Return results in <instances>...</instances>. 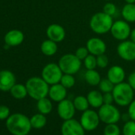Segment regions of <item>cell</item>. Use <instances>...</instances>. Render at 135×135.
I'll use <instances>...</instances> for the list:
<instances>
[{
	"mask_svg": "<svg viewBox=\"0 0 135 135\" xmlns=\"http://www.w3.org/2000/svg\"><path fill=\"white\" fill-rule=\"evenodd\" d=\"M6 125L9 132L13 135H28L32 128L30 118L20 113L10 115Z\"/></svg>",
	"mask_w": 135,
	"mask_h": 135,
	"instance_id": "cell-1",
	"label": "cell"
},
{
	"mask_svg": "<svg viewBox=\"0 0 135 135\" xmlns=\"http://www.w3.org/2000/svg\"><path fill=\"white\" fill-rule=\"evenodd\" d=\"M28 95L35 100H39L47 97L49 95V84H47L42 77L33 76L30 78L26 84Z\"/></svg>",
	"mask_w": 135,
	"mask_h": 135,
	"instance_id": "cell-2",
	"label": "cell"
},
{
	"mask_svg": "<svg viewBox=\"0 0 135 135\" xmlns=\"http://www.w3.org/2000/svg\"><path fill=\"white\" fill-rule=\"evenodd\" d=\"M113 23V17L102 11L97 12L91 16L89 26L91 30L96 34H106L110 31Z\"/></svg>",
	"mask_w": 135,
	"mask_h": 135,
	"instance_id": "cell-3",
	"label": "cell"
},
{
	"mask_svg": "<svg viewBox=\"0 0 135 135\" xmlns=\"http://www.w3.org/2000/svg\"><path fill=\"white\" fill-rule=\"evenodd\" d=\"M133 91L134 90L128 83L122 82L114 85L112 94L115 103L121 107L129 106L133 100Z\"/></svg>",
	"mask_w": 135,
	"mask_h": 135,
	"instance_id": "cell-4",
	"label": "cell"
},
{
	"mask_svg": "<svg viewBox=\"0 0 135 135\" xmlns=\"http://www.w3.org/2000/svg\"><path fill=\"white\" fill-rule=\"evenodd\" d=\"M58 64L63 73L75 75L81 69L82 60H80L75 54L67 53L60 58Z\"/></svg>",
	"mask_w": 135,
	"mask_h": 135,
	"instance_id": "cell-5",
	"label": "cell"
},
{
	"mask_svg": "<svg viewBox=\"0 0 135 135\" xmlns=\"http://www.w3.org/2000/svg\"><path fill=\"white\" fill-rule=\"evenodd\" d=\"M63 74L59 64L56 63L47 64L41 71V77L49 85L60 83Z\"/></svg>",
	"mask_w": 135,
	"mask_h": 135,
	"instance_id": "cell-6",
	"label": "cell"
},
{
	"mask_svg": "<svg viewBox=\"0 0 135 135\" xmlns=\"http://www.w3.org/2000/svg\"><path fill=\"white\" fill-rule=\"evenodd\" d=\"M100 121L105 124L117 123L121 119L119 110L113 104H103L98 110Z\"/></svg>",
	"mask_w": 135,
	"mask_h": 135,
	"instance_id": "cell-7",
	"label": "cell"
},
{
	"mask_svg": "<svg viewBox=\"0 0 135 135\" xmlns=\"http://www.w3.org/2000/svg\"><path fill=\"white\" fill-rule=\"evenodd\" d=\"M100 122L98 112L91 109H88L84 111L80 120V122L86 131H92L95 129L99 126Z\"/></svg>",
	"mask_w": 135,
	"mask_h": 135,
	"instance_id": "cell-8",
	"label": "cell"
},
{
	"mask_svg": "<svg viewBox=\"0 0 135 135\" xmlns=\"http://www.w3.org/2000/svg\"><path fill=\"white\" fill-rule=\"evenodd\" d=\"M110 32L114 39L122 41L128 39L130 35L131 29L129 22L126 21L118 20L114 22Z\"/></svg>",
	"mask_w": 135,
	"mask_h": 135,
	"instance_id": "cell-9",
	"label": "cell"
},
{
	"mask_svg": "<svg viewBox=\"0 0 135 135\" xmlns=\"http://www.w3.org/2000/svg\"><path fill=\"white\" fill-rule=\"evenodd\" d=\"M85 131L81 123L74 118L64 121L60 127L61 135H85Z\"/></svg>",
	"mask_w": 135,
	"mask_h": 135,
	"instance_id": "cell-10",
	"label": "cell"
},
{
	"mask_svg": "<svg viewBox=\"0 0 135 135\" xmlns=\"http://www.w3.org/2000/svg\"><path fill=\"white\" fill-rule=\"evenodd\" d=\"M117 52L120 58L126 61L135 60V43L131 40L121 41L117 47Z\"/></svg>",
	"mask_w": 135,
	"mask_h": 135,
	"instance_id": "cell-11",
	"label": "cell"
},
{
	"mask_svg": "<svg viewBox=\"0 0 135 135\" xmlns=\"http://www.w3.org/2000/svg\"><path fill=\"white\" fill-rule=\"evenodd\" d=\"M76 107L73 101L64 99V100L58 103L57 113L59 117L64 121L73 118L76 113Z\"/></svg>",
	"mask_w": 135,
	"mask_h": 135,
	"instance_id": "cell-12",
	"label": "cell"
},
{
	"mask_svg": "<svg viewBox=\"0 0 135 135\" xmlns=\"http://www.w3.org/2000/svg\"><path fill=\"white\" fill-rule=\"evenodd\" d=\"M86 47L90 54L95 55L96 56L104 54L107 51L106 43L99 37H91L88 39L86 43Z\"/></svg>",
	"mask_w": 135,
	"mask_h": 135,
	"instance_id": "cell-13",
	"label": "cell"
},
{
	"mask_svg": "<svg viewBox=\"0 0 135 135\" xmlns=\"http://www.w3.org/2000/svg\"><path fill=\"white\" fill-rule=\"evenodd\" d=\"M46 35L48 39H50L56 43H59L64 40L66 32L62 26L54 23L48 26L46 30Z\"/></svg>",
	"mask_w": 135,
	"mask_h": 135,
	"instance_id": "cell-14",
	"label": "cell"
},
{
	"mask_svg": "<svg viewBox=\"0 0 135 135\" xmlns=\"http://www.w3.org/2000/svg\"><path fill=\"white\" fill-rule=\"evenodd\" d=\"M16 84L15 74L10 70L0 71V91H8Z\"/></svg>",
	"mask_w": 135,
	"mask_h": 135,
	"instance_id": "cell-15",
	"label": "cell"
},
{
	"mask_svg": "<svg viewBox=\"0 0 135 135\" xmlns=\"http://www.w3.org/2000/svg\"><path fill=\"white\" fill-rule=\"evenodd\" d=\"M25 36L22 31L19 30H12L8 31L5 37L4 41L10 47H15L20 45L24 41Z\"/></svg>",
	"mask_w": 135,
	"mask_h": 135,
	"instance_id": "cell-16",
	"label": "cell"
},
{
	"mask_svg": "<svg viewBox=\"0 0 135 135\" xmlns=\"http://www.w3.org/2000/svg\"><path fill=\"white\" fill-rule=\"evenodd\" d=\"M48 95L52 101L59 103L66 99L67 88H65L60 83L52 84L49 87Z\"/></svg>",
	"mask_w": 135,
	"mask_h": 135,
	"instance_id": "cell-17",
	"label": "cell"
},
{
	"mask_svg": "<svg viewBox=\"0 0 135 135\" xmlns=\"http://www.w3.org/2000/svg\"><path fill=\"white\" fill-rule=\"evenodd\" d=\"M107 77L114 84H120L122 82H124L125 77H126V73L123 68L118 65H114L111 66L109 70L107 71Z\"/></svg>",
	"mask_w": 135,
	"mask_h": 135,
	"instance_id": "cell-18",
	"label": "cell"
},
{
	"mask_svg": "<svg viewBox=\"0 0 135 135\" xmlns=\"http://www.w3.org/2000/svg\"><path fill=\"white\" fill-rule=\"evenodd\" d=\"M90 106L93 108H99L103 104V95L101 91L92 90L87 95Z\"/></svg>",
	"mask_w": 135,
	"mask_h": 135,
	"instance_id": "cell-19",
	"label": "cell"
},
{
	"mask_svg": "<svg viewBox=\"0 0 135 135\" xmlns=\"http://www.w3.org/2000/svg\"><path fill=\"white\" fill-rule=\"evenodd\" d=\"M57 50H58L57 43L50 39L45 40L41 45V52L47 56H52L55 55Z\"/></svg>",
	"mask_w": 135,
	"mask_h": 135,
	"instance_id": "cell-20",
	"label": "cell"
},
{
	"mask_svg": "<svg viewBox=\"0 0 135 135\" xmlns=\"http://www.w3.org/2000/svg\"><path fill=\"white\" fill-rule=\"evenodd\" d=\"M122 16L127 22H135V3H126L122 7Z\"/></svg>",
	"mask_w": 135,
	"mask_h": 135,
	"instance_id": "cell-21",
	"label": "cell"
},
{
	"mask_svg": "<svg viewBox=\"0 0 135 135\" xmlns=\"http://www.w3.org/2000/svg\"><path fill=\"white\" fill-rule=\"evenodd\" d=\"M84 80L91 86H97L101 81L100 74L95 69L87 70L84 73Z\"/></svg>",
	"mask_w": 135,
	"mask_h": 135,
	"instance_id": "cell-22",
	"label": "cell"
},
{
	"mask_svg": "<svg viewBox=\"0 0 135 135\" xmlns=\"http://www.w3.org/2000/svg\"><path fill=\"white\" fill-rule=\"evenodd\" d=\"M10 91L11 95L17 99H22L26 98V95H28L26 86L22 84H15Z\"/></svg>",
	"mask_w": 135,
	"mask_h": 135,
	"instance_id": "cell-23",
	"label": "cell"
},
{
	"mask_svg": "<svg viewBox=\"0 0 135 135\" xmlns=\"http://www.w3.org/2000/svg\"><path fill=\"white\" fill-rule=\"evenodd\" d=\"M37 107L40 113L46 115V114H49L52 111V101L50 99L45 97V98H42V99L37 100Z\"/></svg>",
	"mask_w": 135,
	"mask_h": 135,
	"instance_id": "cell-24",
	"label": "cell"
},
{
	"mask_svg": "<svg viewBox=\"0 0 135 135\" xmlns=\"http://www.w3.org/2000/svg\"><path fill=\"white\" fill-rule=\"evenodd\" d=\"M47 122V118L45 114L39 113L33 115L30 118V123L32 126V128L34 129H41L43 128Z\"/></svg>",
	"mask_w": 135,
	"mask_h": 135,
	"instance_id": "cell-25",
	"label": "cell"
},
{
	"mask_svg": "<svg viewBox=\"0 0 135 135\" xmlns=\"http://www.w3.org/2000/svg\"><path fill=\"white\" fill-rule=\"evenodd\" d=\"M73 103L76 107V110H77L79 111H82V112L88 110L90 106L87 96L85 97L84 95L76 96L73 100Z\"/></svg>",
	"mask_w": 135,
	"mask_h": 135,
	"instance_id": "cell-26",
	"label": "cell"
},
{
	"mask_svg": "<svg viewBox=\"0 0 135 135\" xmlns=\"http://www.w3.org/2000/svg\"><path fill=\"white\" fill-rule=\"evenodd\" d=\"M65 88L69 89V88H72L75 84H76V79L74 77L73 75L71 74H63L60 82Z\"/></svg>",
	"mask_w": 135,
	"mask_h": 135,
	"instance_id": "cell-27",
	"label": "cell"
},
{
	"mask_svg": "<svg viewBox=\"0 0 135 135\" xmlns=\"http://www.w3.org/2000/svg\"><path fill=\"white\" fill-rule=\"evenodd\" d=\"M98 86H99V88L102 93L112 92V91L114 88V84L108 78L102 79Z\"/></svg>",
	"mask_w": 135,
	"mask_h": 135,
	"instance_id": "cell-28",
	"label": "cell"
},
{
	"mask_svg": "<svg viewBox=\"0 0 135 135\" xmlns=\"http://www.w3.org/2000/svg\"><path fill=\"white\" fill-rule=\"evenodd\" d=\"M84 67L86 68L87 70L90 69H95L97 67V60H96V56L90 54L83 60Z\"/></svg>",
	"mask_w": 135,
	"mask_h": 135,
	"instance_id": "cell-29",
	"label": "cell"
},
{
	"mask_svg": "<svg viewBox=\"0 0 135 135\" xmlns=\"http://www.w3.org/2000/svg\"><path fill=\"white\" fill-rule=\"evenodd\" d=\"M121 130L116 123L107 124L103 130V135H120Z\"/></svg>",
	"mask_w": 135,
	"mask_h": 135,
	"instance_id": "cell-30",
	"label": "cell"
},
{
	"mask_svg": "<svg viewBox=\"0 0 135 135\" xmlns=\"http://www.w3.org/2000/svg\"><path fill=\"white\" fill-rule=\"evenodd\" d=\"M123 135H135V121L129 120L125 122L122 127Z\"/></svg>",
	"mask_w": 135,
	"mask_h": 135,
	"instance_id": "cell-31",
	"label": "cell"
},
{
	"mask_svg": "<svg viewBox=\"0 0 135 135\" xmlns=\"http://www.w3.org/2000/svg\"><path fill=\"white\" fill-rule=\"evenodd\" d=\"M96 60H97V67L100 68V69H105V68L108 66L109 59L105 53L97 56Z\"/></svg>",
	"mask_w": 135,
	"mask_h": 135,
	"instance_id": "cell-32",
	"label": "cell"
},
{
	"mask_svg": "<svg viewBox=\"0 0 135 135\" xmlns=\"http://www.w3.org/2000/svg\"><path fill=\"white\" fill-rule=\"evenodd\" d=\"M103 11L105 14H107V15H108L113 17V16L116 14V12H117V7H116V6H115L114 3L108 2V3H107L103 6Z\"/></svg>",
	"mask_w": 135,
	"mask_h": 135,
	"instance_id": "cell-33",
	"label": "cell"
},
{
	"mask_svg": "<svg viewBox=\"0 0 135 135\" xmlns=\"http://www.w3.org/2000/svg\"><path fill=\"white\" fill-rule=\"evenodd\" d=\"M80 60H84L88 55H89V52H88V49H87V47H80L78 48L75 53H74Z\"/></svg>",
	"mask_w": 135,
	"mask_h": 135,
	"instance_id": "cell-34",
	"label": "cell"
},
{
	"mask_svg": "<svg viewBox=\"0 0 135 135\" xmlns=\"http://www.w3.org/2000/svg\"><path fill=\"white\" fill-rule=\"evenodd\" d=\"M10 109L5 105L0 106V120H5L10 117Z\"/></svg>",
	"mask_w": 135,
	"mask_h": 135,
	"instance_id": "cell-35",
	"label": "cell"
},
{
	"mask_svg": "<svg viewBox=\"0 0 135 135\" xmlns=\"http://www.w3.org/2000/svg\"><path fill=\"white\" fill-rule=\"evenodd\" d=\"M128 114L131 120L135 121V99H133L128 106Z\"/></svg>",
	"mask_w": 135,
	"mask_h": 135,
	"instance_id": "cell-36",
	"label": "cell"
},
{
	"mask_svg": "<svg viewBox=\"0 0 135 135\" xmlns=\"http://www.w3.org/2000/svg\"><path fill=\"white\" fill-rule=\"evenodd\" d=\"M103 104H112L114 100V96L112 92L103 93Z\"/></svg>",
	"mask_w": 135,
	"mask_h": 135,
	"instance_id": "cell-37",
	"label": "cell"
},
{
	"mask_svg": "<svg viewBox=\"0 0 135 135\" xmlns=\"http://www.w3.org/2000/svg\"><path fill=\"white\" fill-rule=\"evenodd\" d=\"M128 84L135 91V71L131 73L128 77Z\"/></svg>",
	"mask_w": 135,
	"mask_h": 135,
	"instance_id": "cell-38",
	"label": "cell"
},
{
	"mask_svg": "<svg viewBox=\"0 0 135 135\" xmlns=\"http://www.w3.org/2000/svg\"><path fill=\"white\" fill-rule=\"evenodd\" d=\"M129 38L132 41H133L135 43V29L132 30L130 32V35H129Z\"/></svg>",
	"mask_w": 135,
	"mask_h": 135,
	"instance_id": "cell-39",
	"label": "cell"
},
{
	"mask_svg": "<svg viewBox=\"0 0 135 135\" xmlns=\"http://www.w3.org/2000/svg\"><path fill=\"white\" fill-rule=\"evenodd\" d=\"M126 3H135V0H125Z\"/></svg>",
	"mask_w": 135,
	"mask_h": 135,
	"instance_id": "cell-40",
	"label": "cell"
},
{
	"mask_svg": "<svg viewBox=\"0 0 135 135\" xmlns=\"http://www.w3.org/2000/svg\"><path fill=\"white\" fill-rule=\"evenodd\" d=\"M104 1H110V0H104Z\"/></svg>",
	"mask_w": 135,
	"mask_h": 135,
	"instance_id": "cell-41",
	"label": "cell"
}]
</instances>
